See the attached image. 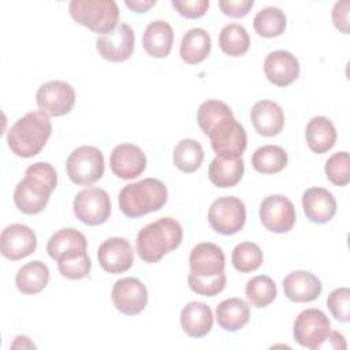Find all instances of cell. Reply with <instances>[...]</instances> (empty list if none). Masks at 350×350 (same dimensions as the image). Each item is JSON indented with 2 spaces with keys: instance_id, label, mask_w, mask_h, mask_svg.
<instances>
[{
  "instance_id": "6da1fadb",
  "label": "cell",
  "mask_w": 350,
  "mask_h": 350,
  "mask_svg": "<svg viewBox=\"0 0 350 350\" xmlns=\"http://www.w3.org/2000/svg\"><path fill=\"white\" fill-rule=\"evenodd\" d=\"M197 123L209 138L217 157L231 160L242 157L247 145V135L226 103L220 100L204 101L197 111Z\"/></svg>"
},
{
  "instance_id": "7a4b0ae2",
  "label": "cell",
  "mask_w": 350,
  "mask_h": 350,
  "mask_svg": "<svg viewBox=\"0 0 350 350\" xmlns=\"http://www.w3.org/2000/svg\"><path fill=\"white\" fill-rule=\"evenodd\" d=\"M57 186V174L52 164L38 161L29 165L25 178L14 190V204L25 215H37L49 202L52 191Z\"/></svg>"
},
{
  "instance_id": "3957f363",
  "label": "cell",
  "mask_w": 350,
  "mask_h": 350,
  "mask_svg": "<svg viewBox=\"0 0 350 350\" xmlns=\"http://www.w3.org/2000/svg\"><path fill=\"white\" fill-rule=\"evenodd\" d=\"M182 239L183 228L180 223L167 216L139 230L135 239V249L142 261L153 264L160 261L167 253L179 247Z\"/></svg>"
},
{
  "instance_id": "277c9868",
  "label": "cell",
  "mask_w": 350,
  "mask_h": 350,
  "mask_svg": "<svg viewBox=\"0 0 350 350\" xmlns=\"http://www.w3.org/2000/svg\"><path fill=\"white\" fill-rule=\"evenodd\" d=\"M52 134L49 116L40 111H31L19 118L7 133V144L11 152L29 159L38 154Z\"/></svg>"
},
{
  "instance_id": "5b68a950",
  "label": "cell",
  "mask_w": 350,
  "mask_h": 350,
  "mask_svg": "<svg viewBox=\"0 0 350 350\" xmlns=\"http://www.w3.org/2000/svg\"><path fill=\"white\" fill-rule=\"evenodd\" d=\"M168 198L165 185L154 178L126 185L119 193V208L126 217L137 219L164 206Z\"/></svg>"
},
{
  "instance_id": "8992f818",
  "label": "cell",
  "mask_w": 350,
  "mask_h": 350,
  "mask_svg": "<svg viewBox=\"0 0 350 350\" xmlns=\"http://www.w3.org/2000/svg\"><path fill=\"white\" fill-rule=\"evenodd\" d=\"M71 18L97 34H108L118 26L119 7L113 0H71Z\"/></svg>"
},
{
  "instance_id": "52a82bcc",
  "label": "cell",
  "mask_w": 350,
  "mask_h": 350,
  "mask_svg": "<svg viewBox=\"0 0 350 350\" xmlns=\"http://www.w3.org/2000/svg\"><path fill=\"white\" fill-rule=\"evenodd\" d=\"M66 170L72 183L78 186H90L104 175V156L96 146H78L70 153L66 161Z\"/></svg>"
},
{
  "instance_id": "ba28073f",
  "label": "cell",
  "mask_w": 350,
  "mask_h": 350,
  "mask_svg": "<svg viewBox=\"0 0 350 350\" xmlns=\"http://www.w3.org/2000/svg\"><path fill=\"white\" fill-rule=\"evenodd\" d=\"M208 221L212 230H215L217 234H237L245 226L246 206L238 197H219L209 206Z\"/></svg>"
},
{
  "instance_id": "9c48e42d",
  "label": "cell",
  "mask_w": 350,
  "mask_h": 350,
  "mask_svg": "<svg viewBox=\"0 0 350 350\" xmlns=\"http://www.w3.org/2000/svg\"><path fill=\"white\" fill-rule=\"evenodd\" d=\"M331 331V321L327 314L316 308L302 310L293 325V335L298 345L316 350L327 339Z\"/></svg>"
},
{
  "instance_id": "30bf717a",
  "label": "cell",
  "mask_w": 350,
  "mask_h": 350,
  "mask_svg": "<svg viewBox=\"0 0 350 350\" xmlns=\"http://www.w3.org/2000/svg\"><path fill=\"white\" fill-rule=\"evenodd\" d=\"M77 219L88 226H100L111 215V200L108 193L100 187L81 190L72 202Z\"/></svg>"
},
{
  "instance_id": "8fae6325",
  "label": "cell",
  "mask_w": 350,
  "mask_h": 350,
  "mask_svg": "<svg viewBox=\"0 0 350 350\" xmlns=\"http://www.w3.org/2000/svg\"><path fill=\"white\" fill-rule=\"evenodd\" d=\"M36 103L46 116H63L75 104V90L64 81H48L42 83L36 94Z\"/></svg>"
},
{
  "instance_id": "7c38bea8",
  "label": "cell",
  "mask_w": 350,
  "mask_h": 350,
  "mask_svg": "<svg viewBox=\"0 0 350 350\" xmlns=\"http://www.w3.org/2000/svg\"><path fill=\"white\" fill-rule=\"evenodd\" d=\"M258 215L262 226L271 232H288L295 224V208L283 194L265 197L260 204Z\"/></svg>"
},
{
  "instance_id": "4fadbf2b",
  "label": "cell",
  "mask_w": 350,
  "mask_h": 350,
  "mask_svg": "<svg viewBox=\"0 0 350 350\" xmlns=\"http://www.w3.org/2000/svg\"><path fill=\"white\" fill-rule=\"evenodd\" d=\"M111 298L118 312L135 316L148 305V290L138 278H122L115 282Z\"/></svg>"
},
{
  "instance_id": "5bb4252c",
  "label": "cell",
  "mask_w": 350,
  "mask_h": 350,
  "mask_svg": "<svg viewBox=\"0 0 350 350\" xmlns=\"http://www.w3.org/2000/svg\"><path fill=\"white\" fill-rule=\"evenodd\" d=\"M135 34L130 25L119 23L111 33L97 38L96 49L98 55L112 63L126 62L134 52Z\"/></svg>"
},
{
  "instance_id": "9a60e30c",
  "label": "cell",
  "mask_w": 350,
  "mask_h": 350,
  "mask_svg": "<svg viewBox=\"0 0 350 350\" xmlns=\"http://www.w3.org/2000/svg\"><path fill=\"white\" fill-rule=\"evenodd\" d=\"M0 249L1 254L11 260H22L37 249L36 232L25 224L14 223L7 226L0 235Z\"/></svg>"
},
{
  "instance_id": "2e32d148",
  "label": "cell",
  "mask_w": 350,
  "mask_h": 350,
  "mask_svg": "<svg viewBox=\"0 0 350 350\" xmlns=\"http://www.w3.org/2000/svg\"><path fill=\"white\" fill-rule=\"evenodd\" d=\"M97 260L105 272L118 275L131 268L134 262V252L126 238L112 237L98 246Z\"/></svg>"
},
{
  "instance_id": "e0dca14e",
  "label": "cell",
  "mask_w": 350,
  "mask_h": 350,
  "mask_svg": "<svg viewBox=\"0 0 350 350\" xmlns=\"http://www.w3.org/2000/svg\"><path fill=\"white\" fill-rule=\"evenodd\" d=\"M109 165L112 172L124 180L139 176L146 168V156L144 150L134 144H119L113 148Z\"/></svg>"
},
{
  "instance_id": "ac0fdd59",
  "label": "cell",
  "mask_w": 350,
  "mask_h": 350,
  "mask_svg": "<svg viewBox=\"0 0 350 350\" xmlns=\"http://www.w3.org/2000/svg\"><path fill=\"white\" fill-rule=\"evenodd\" d=\"M264 74L275 86L286 88L299 77V62L288 51H273L264 60Z\"/></svg>"
},
{
  "instance_id": "d6986e66",
  "label": "cell",
  "mask_w": 350,
  "mask_h": 350,
  "mask_svg": "<svg viewBox=\"0 0 350 350\" xmlns=\"http://www.w3.org/2000/svg\"><path fill=\"white\" fill-rule=\"evenodd\" d=\"M190 272L200 278H211L224 272L226 257L223 250L212 242L196 245L189 256Z\"/></svg>"
},
{
  "instance_id": "ffe728a7",
  "label": "cell",
  "mask_w": 350,
  "mask_h": 350,
  "mask_svg": "<svg viewBox=\"0 0 350 350\" xmlns=\"http://www.w3.org/2000/svg\"><path fill=\"white\" fill-rule=\"evenodd\" d=\"M88 250V241L85 235L72 228H62L56 231L46 243V252L49 257L55 261L74 258L78 256H82Z\"/></svg>"
},
{
  "instance_id": "44dd1931",
  "label": "cell",
  "mask_w": 350,
  "mask_h": 350,
  "mask_svg": "<svg viewBox=\"0 0 350 350\" xmlns=\"http://www.w3.org/2000/svg\"><path fill=\"white\" fill-rule=\"evenodd\" d=\"M304 213L312 223H328L336 213V200L324 187H309L302 194Z\"/></svg>"
},
{
  "instance_id": "7402d4cb",
  "label": "cell",
  "mask_w": 350,
  "mask_h": 350,
  "mask_svg": "<svg viewBox=\"0 0 350 350\" xmlns=\"http://www.w3.org/2000/svg\"><path fill=\"white\" fill-rule=\"evenodd\" d=\"M321 290L320 279L308 271H294L283 279L284 295L293 302H312L319 298Z\"/></svg>"
},
{
  "instance_id": "603a6c76",
  "label": "cell",
  "mask_w": 350,
  "mask_h": 350,
  "mask_svg": "<svg viewBox=\"0 0 350 350\" xmlns=\"http://www.w3.org/2000/svg\"><path fill=\"white\" fill-rule=\"evenodd\" d=\"M250 120L260 135L275 137L283 130L284 113L278 103L260 100L250 109Z\"/></svg>"
},
{
  "instance_id": "cb8c5ba5",
  "label": "cell",
  "mask_w": 350,
  "mask_h": 350,
  "mask_svg": "<svg viewBox=\"0 0 350 350\" xmlns=\"http://www.w3.org/2000/svg\"><path fill=\"white\" fill-rule=\"evenodd\" d=\"M172 44L174 30L167 21L156 19L146 26L142 37V45L150 57H167L172 49Z\"/></svg>"
},
{
  "instance_id": "d4e9b609",
  "label": "cell",
  "mask_w": 350,
  "mask_h": 350,
  "mask_svg": "<svg viewBox=\"0 0 350 350\" xmlns=\"http://www.w3.org/2000/svg\"><path fill=\"white\" fill-rule=\"evenodd\" d=\"M180 325L191 338L205 336L213 325V314L205 302L191 301L180 310Z\"/></svg>"
},
{
  "instance_id": "484cf974",
  "label": "cell",
  "mask_w": 350,
  "mask_h": 350,
  "mask_svg": "<svg viewBox=\"0 0 350 350\" xmlns=\"http://www.w3.org/2000/svg\"><path fill=\"white\" fill-rule=\"evenodd\" d=\"M305 139L309 149L323 154L332 149L336 142V130L334 123L325 116H314L306 124Z\"/></svg>"
},
{
  "instance_id": "4316f807",
  "label": "cell",
  "mask_w": 350,
  "mask_h": 350,
  "mask_svg": "<svg viewBox=\"0 0 350 350\" xmlns=\"http://www.w3.org/2000/svg\"><path fill=\"white\" fill-rule=\"evenodd\" d=\"M250 319V308L241 298H227L216 306V320L220 328L235 332L243 328Z\"/></svg>"
},
{
  "instance_id": "83f0119b",
  "label": "cell",
  "mask_w": 350,
  "mask_h": 350,
  "mask_svg": "<svg viewBox=\"0 0 350 350\" xmlns=\"http://www.w3.org/2000/svg\"><path fill=\"white\" fill-rule=\"evenodd\" d=\"M49 282V269L40 261L34 260L21 267L15 275L16 288L26 295H34L42 291Z\"/></svg>"
},
{
  "instance_id": "f1b7e54d",
  "label": "cell",
  "mask_w": 350,
  "mask_h": 350,
  "mask_svg": "<svg viewBox=\"0 0 350 350\" xmlns=\"http://www.w3.org/2000/svg\"><path fill=\"white\" fill-rule=\"evenodd\" d=\"M211 46L212 44L209 34L201 27H194L183 34L179 55L185 63L198 64L208 57Z\"/></svg>"
},
{
  "instance_id": "f546056e",
  "label": "cell",
  "mask_w": 350,
  "mask_h": 350,
  "mask_svg": "<svg viewBox=\"0 0 350 350\" xmlns=\"http://www.w3.org/2000/svg\"><path fill=\"white\" fill-rule=\"evenodd\" d=\"M245 171V164L242 157L239 159H223V157H215L208 170L209 180L220 189H227L238 185V182L242 179Z\"/></svg>"
},
{
  "instance_id": "4dcf8cb0",
  "label": "cell",
  "mask_w": 350,
  "mask_h": 350,
  "mask_svg": "<svg viewBox=\"0 0 350 350\" xmlns=\"http://www.w3.org/2000/svg\"><path fill=\"white\" fill-rule=\"evenodd\" d=\"M286 150L278 145H264L254 150L252 165L260 174H278L287 165Z\"/></svg>"
},
{
  "instance_id": "1f68e13d",
  "label": "cell",
  "mask_w": 350,
  "mask_h": 350,
  "mask_svg": "<svg viewBox=\"0 0 350 350\" xmlns=\"http://www.w3.org/2000/svg\"><path fill=\"white\" fill-rule=\"evenodd\" d=\"M204 160L201 144L193 138H185L176 144L172 153V161L182 172L191 174L197 171Z\"/></svg>"
},
{
  "instance_id": "d6a6232c",
  "label": "cell",
  "mask_w": 350,
  "mask_h": 350,
  "mask_svg": "<svg viewBox=\"0 0 350 350\" xmlns=\"http://www.w3.org/2000/svg\"><path fill=\"white\" fill-rule=\"evenodd\" d=\"M220 49L232 57L245 55L250 46V37L247 30L239 23H228L219 33Z\"/></svg>"
},
{
  "instance_id": "836d02e7",
  "label": "cell",
  "mask_w": 350,
  "mask_h": 350,
  "mask_svg": "<svg viewBox=\"0 0 350 350\" xmlns=\"http://www.w3.org/2000/svg\"><path fill=\"white\" fill-rule=\"evenodd\" d=\"M286 14L278 7L261 8L253 18V27L260 37H278L286 30Z\"/></svg>"
},
{
  "instance_id": "e575fe53",
  "label": "cell",
  "mask_w": 350,
  "mask_h": 350,
  "mask_svg": "<svg viewBox=\"0 0 350 350\" xmlns=\"http://www.w3.org/2000/svg\"><path fill=\"white\" fill-rule=\"evenodd\" d=\"M245 294L253 308L261 309L273 302L278 295V288L269 276L257 275L246 283Z\"/></svg>"
},
{
  "instance_id": "d590c367",
  "label": "cell",
  "mask_w": 350,
  "mask_h": 350,
  "mask_svg": "<svg viewBox=\"0 0 350 350\" xmlns=\"http://www.w3.org/2000/svg\"><path fill=\"white\" fill-rule=\"evenodd\" d=\"M231 262L238 272H253L262 264V252L253 242H241L232 250Z\"/></svg>"
},
{
  "instance_id": "8d00e7d4",
  "label": "cell",
  "mask_w": 350,
  "mask_h": 350,
  "mask_svg": "<svg viewBox=\"0 0 350 350\" xmlns=\"http://www.w3.org/2000/svg\"><path fill=\"white\" fill-rule=\"evenodd\" d=\"M350 157L347 152H338L334 153L327 161H325V175L328 180L335 186H346L350 182Z\"/></svg>"
},
{
  "instance_id": "74e56055",
  "label": "cell",
  "mask_w": 350,
  "mask_h": 350,
  "mask_svg": "<svg viewBox=\"0 0 350 350\" xmlns=\"http://www.w3.org/2000/svg\"><path fill=\"white\" fill-rule=\"evenodd\" d=\"M187 283L191 291L204 297H215L226 287V273L221 272L211 278H200L191 272L187 276Z\"/></svg>"
},
{
  "instance_id": "f35d334b",
  "label": "cell",
  "mask_w": 350,
  "mask_h": 350,
  "mask_svg": "<svg viewBox=\"0 0 350 350\" xmlns=\"http://www.w3.org/2000/svg\"><path fill=\"white\" fill-rule=\"evenodd\" d=\"M90 268H92V261L88 253L74 258L57 261L59 272L62 273V276L70 280H79L86 278L90 272Z\"/></svg>"
},
{
  "instance_id": "ab89813d",
  "label": "cell",
  "mask_w": 350,
  "mask_h": 350,
  "mask_svg": "<svg viewBox=\"0 0 350 350\" xmlns=\"http://www.w3.org/2000/svg\"><path fill=\"white\" fill-rule=\"evenodd\" d=\"M327 306L334 319L347 323L350 320V290L347 287L332 290L327 298Z\"/></svg>"
},
{
  "instance_id": "60d3db41",
  "label": "cell",
  "mask_w": 350,
  "mask_h": 350,
  "mask_svg": "<svg viewBox=\"0 0 350 350\" xmlns=\"http://www.w3.org/2000/svg\"><path fill=\"white\" fill-rule=\"evenodd\" d=\"M171 4L179 12V15L187 19L201 18L205 15V12L209 8L208 0H183V1L172 0Z\"/></svg>"
},
{
  "instance_id": "b9f144b4",
  "label": "cell",
  "mask_w": 350,
  "mask_h": 350,
  "mask_svg": "<svg viewBox=\"0 0 350 350\" xmlns=\"http://www.w3.org/2000/svg\"><path fill=\"white\" fill-rule=\"evenodd\" d=\"M254 5L253 0H220L219 7L221 12L231 18H243Z\"/></svg>"
},
{
  "instance_id": "7bdbcfd3",
  "label": "cell",
  "mask_w": 350,
  "mask_h": 350,
  "mask_svg": "<svg viewBox=\"0 0 350 350\" xmlns=\"http://www.w3.org/2000/svg\"><path fill=\"white\" fill-rule=\"evenodd\" d=\"M349 0L336 1L332 8V22L335 27L340 30L343 34H349Z\"/></svg>"
},
{
  "instance_id": "ee69618b",
  "label": "cell",
  "mask_w": 350,
  "mask_h": 350,
  "mask_svg": "<svg viewBox=\"0 0 350 350\" xmlns=\"http://www.w3.org/2000/svg\"><path fill=\"white\" fill-rule=\"evenodd\" d=\"M124 4L133 10L134 12H146L150 7H153L156 4V0H126Z\"/></svg>"
},
{
  "instance_id": "f6af8a7d",
  "label": "cell",
  "mask_w": 350,
  "mask_h": 350,
  "mask_svg": "<svg viewBox=\"0 0 350 350\" xmlns=\"http://www.w3.org/2000/svg\"><path fill=\"white\" fill-rule=\"evenodd\" d=\"M324 342H331V345L327 346L331 349H346L345 336L338 331H329V334Z\"/></svg>"
}]
</instances>
